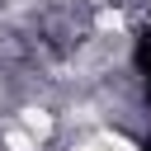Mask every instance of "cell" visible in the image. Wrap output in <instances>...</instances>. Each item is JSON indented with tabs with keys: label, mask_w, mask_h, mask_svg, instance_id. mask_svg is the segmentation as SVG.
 Returning <instances> with one entry per match:
<instances>
[{
	"label": "cell",
	"mask_w": 151,
	"mask_h": 151,
	"mask_svg": "<svg viewBox=\"0 0 151 151\" xmlns=\"http://www.w3.org/2000/svg\"><path fill=\"white\" fill-rule=\"evenodd\" d=\"M19 123L28 127V137H33V142L52 132V113H47V109H24V113H19Z\"/></svg>",
	"instance_id": "obj_1"
},
{
	"label": "cell",
	"mask_w": 151,
	"mask_h": 151,
	"mask_svg": "<svg viewBox=\"0 0 151 151\" xmlns=\"http://www.w3.org/2000/svg\"><path fill=\"white\" fill-rule=\"evenodd\" d=\"M5 146H9V151H38V142H33L24 127H5Z\"/></svg>",
	"instance_id": "obj_2"
},
{
	"label": "cell",
	"mask_w": 151,
	"mask_h": 151,
	"mask_svg": "<svg viewBox=\"0 0 151 151\" xmlns=\"http://www.w3.org/2000/svg\"><path fill=\"white\" fill-rule=\"evenodd\" d=\"M99 28H123V14H118V9H104V14H99Z\"/></svg>",
	"instance_id": "obj_3"
},
{
	"label": "cell",
	"mask_w": 151,
	"mask_h": 151,
	"mask_svg": "<svg viewBox=\"0 0 151 151\" xmlns=\"http://www.w3.org/2000/svg\"><path fill=\"white\" fill-rule=\"evenodd\" d=\"M71 151H99V146H94V142H76Z\"/></svg>",
	"instance_id": "obj_4"
}]
</instances>
